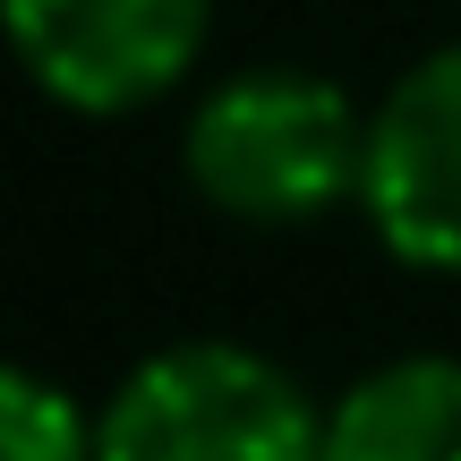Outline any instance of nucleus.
I'll return each instance as SVG.
<instances>
[{
    "mask_svg": "<svg viewBox=\"0 0 461 461\" xmlns=\"http://www.w3.org/2000/svg\"><path fill=\"white\" fill-rule=\"evenodd\" d=\"M180 163L197 180V197L230 222H308L325 205L359 197L367 120L333 77L248 68V77H222L188 112Z\"/></svg>",
    "mask_w": 461,
    "mask_h": 461,
    "instance_id": "1",
    "label": "nucleus"
},
{
    "mask_svg": "<svg viewBox=\"0 0 461 461\" xmlns=\"http://www.w3.org/2000/svg\"><path fill=\"white\" fill-rule=\"evenodd\" d=\"M325 411L291 367L240 342H180L129 367L95 419V461H316Z\"/></svg>",
    "mask_w": 461,
    "mask_h": 461,
    "instance_id": "2",
    "label": "nucleus"
},
{
    "mask_svg": "<svg viewBox=\"0 0 461 461\" xmlns=\"http://www.w3.org/2000/svg\"><path fill=\"white\" fill-rule=\"evenodd\" d=\"M214 0H0L17 68L86 120L163 103L197 68Z\"/></svg>",
    "mask_w": 461,
    "mask_h": 461,
    "instance_id": "3",
    "label": "nucleus"
},
{
    "mask_svg": "<svg viewBox=\"0 0 461 461\" xmlns=\"http://www.w3.org/2000/svg\"><path fill=\"white\" fill-rule=\"evenodd\" d=\"M359 205L419 274H461V43L428 51L367 120Z\"/></svg>",
    "mask_w": 461,
    "mask_h": 461,
    "instance_id": "4",
    "label": "nucleus"
},
{
    "mask_svg": "<svg viewBox=\"0 0 461 461\" xmlns=\"http://www.w3.org/2000/svg\"><path fill=\"white\" fill-rule=\"evenodd\" d=\"M316 461H461V359H393L325 411Z\"/></svg>",
    "mask_w": 461,
    "mask_h": 461,
    "instance_id": "5",
    "label": "nucleus"
},
{
    "mask_svg": "<svg viewBox=\"0 0 461 461\" xmlns=\"http://www.w3.org/2000/svg\"><path fill=\"white\" fill-rule=\"evenodd\" d=\"M0 461H95V419L60 384L0 367Z\"/></svg>",
    "mask_w": 461,
    "mask_h": 461,
    "instance_id": "6",
    "label": "nucleus"
}]
</instances>
